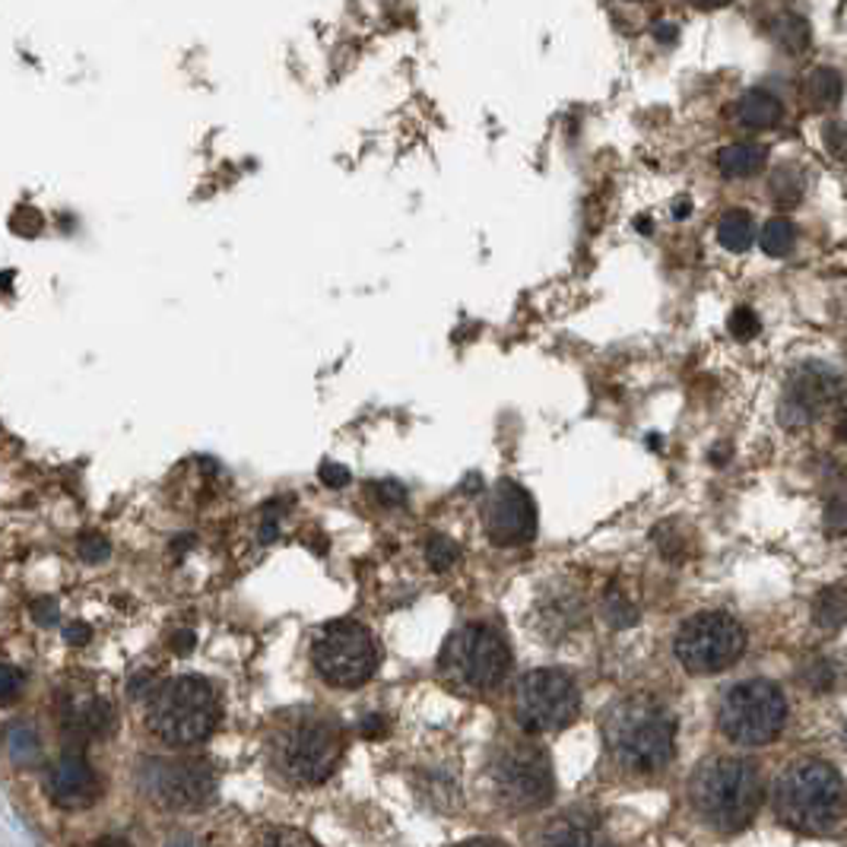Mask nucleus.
I'll list each match as a JSON object with an SVG mask.
<instances>
[{
  "mask_svg": "<svg viewBox=\"0 0 847 847\" xmlns=\"http://www.w3.org/2000/svg\"><path fill=\"white\" fill-rule=\"evenodd\" d=\"M460 847H508L505 842H495V838H477V842H467Z\"/></svg>",
  "mask_w": 847,
  "mask_h": 847,
  "instance_id": "nucleus-47",
  "label": "nucleus"
},
{
  "mask_svg": "<svg viewBox=\"0 0 847 847\" xmlns=\"http://www.w3.org/2000/svg\"><path fill=\"white\" fill-rule=\"evenodd\" d=\"M768 26H771V30H768L771 42H775L785 55H803V51L810 48V42H813V30H810L806 16H800V13H793V10L778 13Z\"/></svg>",
  "mask_w": 847,
  "mask_h": 847,
  "instance_id": "nucleus-20",
  "label": "nucleus"
},
{
  "mask_svg": "<svg viewBox=\"0 0 847 847\" xmlns=\"http://www.w3.org/2000/svg\"><path fill=\"white\" fill-rule=\"evenodd\" d=\"M321 480H324V485H331V489H343V485H350V470L340 467V463H324V467H321Z\"/></svg>",
  "mask_w": 847,
  "mask_h": 847,
  "instance_id": "nucleus-39",
  "label": "nucleus"
},
{
  "mask_svg": "<svg viewBox=\"0 0 847 847\" xmlns=\"http://www.w3.org/2000/svg\"><path fill=\"white\" fill-rule=\"evenodd\" d=\"M825 530L828 537H845L847 534V505L845 502H832L825 508Z\"/></svg>",
  "mask_w": 847,
  "mask_h": 847,
  "instance_id": "nucleus-36",
  "label": "nucleus"
},
{
  "mask_svg": "<svg viewBox=\"0 0 847 847\" xmlns=\"http://www.w3.org/2000/svg\"><path fill=\"white\" fill-rule=\"evenodd\" d=\"M693 810L718 832H740L762 806V778L753 762L714 756L701 762L689 781Z\"/></svg>",
  "mask_w": 847,
  "mask_h": 847,
  "instance_id": "nucleus-3",
  "label": "nucleus"
},
{
  "mask_svg": "<svg viewBox=\"0 0 847 847\" xmlns=\"http://www.w3.org/2000/svg\"><path fill=\"white\" fill-rule=\"evenodd\" d=\"M803 191H806V175H803V169H797V165H778L775 172H771V179H768V194L781 204V207H797V201L803 197Z\"/></svg>",
  "mask_w": 847,
  "mask_h": 847,
  "instance_id": "nucleus-25",
  "label": "nucleus"
},
{
  "mask_svg": "<svg viewBox=\"0 0 847 847\" xmlns=\"http://www.w3.org/2000/svg\"><path fill=\"white\" fill-rule=\"evenodd\" d=\"M775 813L787 828L813 838H832L847 825V787L835 765L797 758L775 781Z\"/></svg>",
  "mask_w": 847,
  "mask_h": 847,
  "instance_id": "nucleus-1",
  "label": "nucleus"
},
{
  "mask_svg": "<svg viewBox=\"0 0 847 847\" xmlns=\"http://www.w3.org/2000/svg\"><path fill=\"white\" fill-rule=\"evenodd\" d=\"M7 753L20 765L30 768L42 758V740L35 733V726L30 724H10L7 726Z\"/></svg>",
  "mask_w": 847,
  "mask_h": 847,
  "instance_id": "nucleus-27",
  "label": "nucleus"
},
{
  "mask_svg": "<svg viewBox=\"0 0 847 847\" xmlns=\"http://www.w3.org/2000/svg\"><path fill=\"white\" fill-rule=\"evenodd\" d=\"M654 38L666 45V42H673L676 38V23H669V20H661L657 26H654Z\"/></svg>",
  "mask_w": 847,
  "mask_h": 847,
  "instance_id": "nucleus-44",
  "label": "nucleus"
},
{
  "mask_svg": "<svg viewBox=\"0 0 847 847\" xmlns=\"http://www.w3.org/2000/svg\"><path fill=\"white\" fill-rule=\"evenodd\" d=\"M604 743L619 768L657 775L676 753V718L654 698H626L606 711Z\"/></svg>",
  "mask_w": 847,
  "mask_h": 847,
  "instance_id": "nucleus-2",
  "label": "nucleus"
},
{
  "mask_svg": "<svg viewBox=\"0 0 847 847\" xmlns=\"http://www.w3.org/2000/svg\"><path fill=\"white\" fill-rule=\"evenodd\" d=\"M806 99L819 112H832L845 99V80L835 67H813L806 77Z\"/></svg>",
  "mask_w": 847,
  "mask_h": 847,
  "instance_id": "nucleus-21",
  "label": "nucleus"
},
{
  "mask_svg": "<svg viewBox=\"0 0 847 847\" xmlns=\"http://www.w3.org/2000/svg\"><path fill=\"white\" fill-rule=\"evenodd\" d=\"M64 638H67L70 644H90L92 629L90 626H83V622H73V626L64 629Z\"/></svg>",
  "mask_w": 847,
  "mask_h": 847,
  "instance_id": "nucleus-42",
  "label": "nucleus"
},
{
  "mask_svg": "<svg viewBox=\"0 0 847 847\" xmlns=\"http://www.w3.org/2000/svg\"><path fill=\"white\" fill-rule=\"evenodd\" d=\"M48 793L64 810H87L99 800V793H102L99 775L92 771L87 753L80 746L70 743L61 758L55 762V768L48 775Z\"/></svg>",
  "mask_w": 847,
  "mask_h": 847,
  "instance_id": "nucleus-15",
  "label": "nucleus"
},
{
  "mask_svg": "<svg viewBox=\"0 0 847 847\" xmlns=\"http://www.w3.org/2000/svg\"><path fill=\"white\" fill-rule=\"evenodd\" d=\"M813 626L819 632H838L847 626V591L822 587L813 600Z\"/></svg>",
  "mask_w": 847,
  "mask_h": 847,
  "instance_id": "nucleus-22",
  "label": "nucleus"
},
{
  "mask_svg": "<svg viewBox=\"0 0 847 847\" xmlns=\"http://www.w3.org/2000/svg\"><path fill=\"white\" fill-rule=\"evenodd\" d=\"M718 724L726 740L740 746H765L781 736L787 724V698L768 679H749L726 689L718 708Z\"/></svg>",
  "mask_w": 847,
  "mask_h": 847,
  "instance_id": "nucleus-5",
  "label": "nucleus"
},
{
  "mask_svg": "<svg viewBox=\"0 0 847 847\" xmlns=\"http://www.w3.org/2000/svg\"><path fill=\"white\" fill-rule=\"evenodd\" d=\"M219 705L216 693L201 676H175L162 683L150 698L147 721L150 730L169 746H194L204 743L216 726Z\"/></svg>",
  "mask_w": 847,
  "mask_h": 847,
  "instance_id": "nucleus-4",
  "label": "nucleus"
},
{
  "mask_svg": "<svg viewBox=\"0 0 847 847\" xmlns=\"http://www.w3.org/2000/svg\"><path fill=\"white\" fill-rule=\"evenodd\" d=\"M758 244L768 257H787L797 244V226L787 219V216H771L765 226H762V236H758Z\"/></svg>",
  "mask_w": 847,
  "mask_h": 847,
  "instance_id": "nucleus-26",
  "label": "nucleus"
},
{
  "mask_svg": "<svg viewBox=\"0 0 847 847\" xmlns=\"http://www.w3.org/2000/svg\"><path fill=\"white\" fill-rule=\"evenodd\" d=\"M746 651V629L730 613H698L676 636V657L689 673L708 676L736 664Z\"/></svg>",
  "mask_w": 847,
  "mask_h": 847,
  "instance_id": "nucleus-9",
  "label": "nucleus"
},
{
  "mask_svg": "<svg viewBox=\"0 0 847 847\" xmlns=\"http://www.w3.org/2000/svg\"><path fill=\"white\" fill-rule=\"evenodd\" d=\"M785 118V102L775 92L753 87L733 102V122L746 130H768Z\"/></svg>",
  "mask_w": 847,
  "mask_h": 847,
  "instance_id": "nucleus-16",
  "label": "nucleus"
},
{
  "mask_svg": "<svg viewBox=\"0 0 847 847\" xmlns=\"http://www.w3.org/2000/svg\"><path fill=\"white\" fill-rule=\"evenodd\" d=\"M546 847H609V842L597 819L569 813L556 819V825L546 832Z\"/></svg>",
  "mask_w": 847,
  "mask_h": 847,
  "instance_id": "nucleus-17",
  "label": "nucleus"
},
{
  "mask_svg": "<svg viewBox=\"0 0 847 847\" xmlns=\"http://www.w3.org/2000/svg\"><path fill=\"white\" fill-rule=\"evenodd\" d=\"M311 664L321 673L324 683L336 689H356L365 686L378 669V648L371 632L359 622H333L311 648Z\"/></svg>",
  "mask_w": 847,
  "mask_h": 847,
  "instance_id": "nucleus-7",
  "label": "nucleus"
},
{
  "mask_svg": "<svg viewBox=\"0 0 847 847\" xmlns=\"http://www.w3.org/2000/svg\"><path fill=\"white\" fill-rule=\"evenodd\" d=\"M492 785L499 800L515 813L540 810L552 800L556 790L549 756L530 743H515L499 753L492 762Z\"/></svg>",
  "mask_w": 847,
  "mask_h": 847,
  "instance_id": "nucleus-10",
  "label": "nucleus"
},
{
  "mask_svg": "<svg viewBox=\"0 0 847 847\" xmlns=\"http://www.w3.org/2000/svg\"><path fill=\"white\" fill-rule=\"evenodd\" d=\"M371 492H375V499H378L385 508H400V505H407V489L400 483H393V480L375 483L371 485Z\"/></svg>",
  "mask_w": 847,
  "mask_h": 847,
  "instance_id": "nucleus-35",
  "label": "nucleus"
},
{
  "mask_svg": "<svg viewBox=\"0 0 847 847\" xmlns=\"http://www.w3.org/2000/svg\"><path fill=\"white\" fill-rule=\"evenodd\" d=\"M457 559H460V549H457L455 540H448V537H432L428 546H425V562H428L432 572H448V569H455Z\"/></svg>",
  "mask_w": 847,
  "mask_h": 847,
  "instance_id": "nucleus-30",
  "label": "nucleus"
},
{
  "mask_svg": "<svg viewBox=\"0 0 847 847\" xmlns=\"http://www.w3.org/2000/svg\"><path fill=\"white\" fill-rule=\"evenodd\" d=\"M169 847H204L197 838H187V835H179V838H172Z\"/></svg>",
  "mask_w": 847,
  "mask_h": 847,
  "instance_id": "nucleus-46",
  "label": "nucleus"
},
{
  "mask_svg": "<svg viewBox=\"0 0 847 847\" xmlns=\"http://www.w3.org/2000/svg\"><path fill=\"white\" fill-rule=\"evenodd\" d=\"M581 696L565 669H530L515 689V714L530 733H556L577 718Z\"/></svg>",
  "mask_w": 847,
  "mask_h": 847,
  "instance_id": "nucleus-8",
  "label": "nucleus"
},
{
  "mask_svg": "<svg viewBox=\"0 0 847 847\" xmlns=\"http://www.w3.org/2000/svg\"><path fill=\"white\" fill-rule=\"evenodd\" d=\"M77 552H80L83 562H102L108 556V540L102 534H83L77 540Z\"/></svg>",
  "mask_w": 847,
  "mask_h": 847,
  "instance_id": "nucleus-34",
  "label": "nucleus"
},
{
  "mask_svg": "<svg viewBox=\"0 0 847 847\" xmlns=\"http://www.w3.org/2000/svg\"><path fill=\"white\" fill-rule=\"evenodd\" d=\"M845 397V378L822 363L800 365L787 381L785 400H781V423L787 428H803L816 423L828 410H835Z\"/></svg>",
  "mask_w": 847,
  "mask_h": 847,
  "instance_id": "nucleus-13",
  "label": "nucleus"
},
{
  "mask_svg": "<svg viewBox=\"0 0 847 847\" xmlns=\"http://www.w3.org/2000/svg\"><path fill=\"white\" fill-rule=\"evenodd\" d=\"M381 733H385V721H381L378 714L365 718V721H363V736H368V740H375V736H381Z\"/></svg>",
  "mask_w": 847,
  "mask_h": 847,
  "instance_id": "nucleus-43",
  "label": "nucleus"
},
{
  "mask_svg": "<svg viewBox=\"0 0 847 847\" xmlns=\"http://www.w3.org/2000/svg\"><path fill=\"white\" fill-rule=\"evenodd\" d=\"M822 144L825 150L832 152L838 162H847V124L845 122H828L822 127Z\"/></svg>",
  "mask_w": 847,
  "mask_h": 847,
  "instance_id": "nucleus-32",
  "label": "nucleus"
},
{
  "mask_svg": "<svg viewBox=\"0 0 847 847\" xmlns=\"http://www.w3.org/2000/svg\"><path fill=\"white\" fill-rule=\"evenodd\" d=\"M92 847H130L127 842H122V838H102V842H95Z\"/></svg>",
  "mask_w": 847,
  "mask_h": 847,
  "instance_id": "nucleus-48",
  "label": "nucleus"
},
{
  "mask_svg": "<svg viewBox=\"0 0 847 847\" xmlns=\"http://www.w3.org/2000/svg\"><path fill=\"white\" fill-rule=\"evenodd\" d=\"M838 435H842V438H845V442H847V416H845V420H842V423H838Z\"/></svg>",
  "mask_w": 847,
  "mask_h": 847,
  "instance_id": "nucleus-49",
  "label": "nucleus"
},
{
  "mask_svg": "<svg viewBox=\"0 0 847 847\" xmlns=\"http://www.w3.org/2000/svg\"><path fill=\"white\" fill-rule=\"evenodd\" d=\"M23 693V673L16 666L0 664V705H13Z\"/></svg>",
  "mask_w": 847,
  "mask_h": 847,
  "instance_id": "nucleus-33",
  "label": "nucleus"
},
{
  "mask_svg": "<svg viewBox=\"0 0 847 847\" xmlns=\"http://www.w3.org/2000/svg\"><path fill=\"white\" fill-rule=\"evenodd\" d=\"M485 534L502 549L530 543L537 537V505L515 480H499L485 502Z\"/></svg>",
  "mask_w": 847,
  "mask_h": 847,
  "instance_id": "nucleus-14",
  "label": "nucleus"
},
{
  "mask_svg": "<svg viewBox=\"0 0 847 847\" xmlns=\"http://www.w3.org/2000/svg\"><path fill=\"white\" fill-rule=\"evenodd\" d=\"M140 787L152 803L165 810H201L216 793V775L197 758H152L140 768Z\"/></svg>",
  "mask_w": 847,
  "mask_h": 847,
  "instance_id": "nucleus-12",
  "label": "nucleus"
},
{
  "mask_svg": "<svg viewBox=\"0 0 847 847\" xmlns=\"http://www.w3.org/2000/svg\"><path fill=\"white\" fill-rule=\"evenodd\" d=\"M669 530V527H666ZM657 537V546H661V552H664V559H679V552H683V540L669 530L666 537H661V534H654Z\"/></svg>",
  "mask_w": 847,
  "mask_h": 847,
  "instance_id": "nucleus-40",
  "label": "nucleus"
},
{
  "mask_svg": "<svg viewBox=\"0 0 847 847\" xmlns=\"http://www.w3.org/2000/svg\"><path fill=\"white\" fill-rule=\"evenodd\" d=\"M726 331L733 333L736 340H753V336H758V331H762V321H758V314L749 305H740V308L730 311Z\"/></svg>",
  "mask_w": 847,
  "mask_h": 847,
  "instance_id": "nucleus-31",
  "label": "nucleus"
},
{
  "mask_svg": "<svg viewBox=\"0 0 847 847\" xmlns=\"http://www.w3.org/2000/svg\"><path fill=\"white\" fill-rule=\"evenodd\" d=\"M800 679H803V686L810 689V693H816V696H828L835 686H838V666L832 664L828 657H810V661H803L800 666Z\"/></svg>",
  "mask_w": 847,
  "mask_h": 847,
  "instance_id": "nucleus-28",
  "label": "nucleus"
},
{
  "mask_svg": "<svg viewBox=\"0 0 847 847\" xmlns=\"http://www.w3.org/2000/svg\"><path fill=\"white\" fill-rule=\"evenodd\" d=\"M765 162H768V150L762 144H749V140L718 150V169L726 179H753L765 169Z\"/></svg>",
  "mask_w": 847,
  "mask_h": 847,
  "instance_id": "nucleus-19",
  "label": "nucleus"
},
{
  "mask_svg": "<svg viewBox=\"0 0 847 847\" xmlns=\"http://www.w3.org/2000/svg\"><path fill=\"white\" fill-rule=\"evenodd\" d=\"M845 743H847V724H845Z\"/></svg>",
  "mask_w": 847,
  "mask_h": 847,
  "instance_id": "nucleus-50",
  "label": "nucleus"
},
{
  "mask_svg": "<svg viewBox=\"0 0 847 847\" xmlns=\"http://www.w3.org/2000/svg\"><path fill=\"white\" fill-rule=\"evenodd\" d=\"M540 609H543L540 622H543V632H549V636H565L572 626L584 619V606L575 594H562L556 600H546V604H540Z\"/></svg>",
  "mask_w": 847,
  "mask_h": 847,
  "instance_id": "nucleus-23",
  "label": "nucleus"
},
{
  "mask_svg": "<svg viewBox=\"0 0 847 847\" xmlns=\"http://www.w3.org/2000/svg\"><path fill=\"white\" fill-rule=\"evenodd\" d=\"M257 847H311L305 842L302 835H296V832H271L267 838H261Z\"/></svg>",
  "mask_w": 847,
  "mask_h": 847,
  "instance_id": "nucleus-38",
  "label": "nucleus"
},
{
  "mask_svg": "<svg viewBox=\"0 0 847 847\" xmlns=\"http://www.w3.org/2000/svg\"><path fill=\"white\" fill-rule=\"evenodd\" d=\"M343 753L340 730L331 721H299L276 740V765L296 785H321Z\"/></svg>",
  "mask_w": 847,
  "mask_h": 847,
  "instance_id": "nucleus-11",
  "label": "nucleus"
},
{
  "mask_svg": "<svg viewBox=\"0 0 847 847\" xmlns=\"http://www.w3.org/2000/svg\"><path fill=\"white\" fill-rule=\"evenodd\" d=\"M194 644H197V636H194L191 629H182V632H175V636H172V651H175V654H182V657L194 651Z\"/></svg>",
  "mask_w": 847,
  "mask_h": 847,
  "instance_id": "nucleus-41",
  "label": "nucleus"
},
{
  "mask_svg": "<svg viewBox=\"0 0 847 847\" xmlns=\"http://www.w3.org/2000/svg\"><path fill=\"white\" fill-rule=\"evenodd\" d=\"M693 7H698V10H718V7H724V3H730V0H689Z\"/></svg>",
  "mask_w": 847,
  "mask_h": 847,
  "instance_id": "nucleus-45",
  "label": "nucleus"
},
{
  "mask_svg": "<svg viewBox=\"0 0 847 847\" xmlns=\"http://www.w3.org/2000/svg\"><path fill=\"white\" fill-rule=\"evenodd\" d=\"M32 616L38 626H55L58 622V604L51 597H42V600H32Z\"/></svg>",
  "mask_w": 847,
  "mask_h": 847,
  "instance_id": "nucleus-37",
  "label": "nucleus"
},
{
  "mask_svg": "<svg viewBox=\"0 0 847 847\" xmlns=\"http://www.w3.org/2000/svg\"><path fill=\"white\" fill-rule=\"evenodd\" d=\"M64 721L70 730H77L80 736H102L115 724V711L108 701L87 696H70L64 708Z\"/></svg>",
  "mask_w": 847,
  "mask_h": 847,
  "instance_id": "nucleus-18",
  "label": "nucleus"
},
{
  "mask_svg": "<svg viewBox=\"0 0 847 847\" xmlns=\"http://www.w3.org/2000/svg\"><path fill=\"white\" fill-rule=\"evenodd\" d=\"M442 673L448 683L467 693H489L495 689L512 666V654L505 638L489 626H463L455 636L445 641L442 657H438Z\"/></svg>",
  "mask_w": 847,
  "mask_h": 847,
  "instance_id": "nucleus-6",
  "label": "nucleus"
},
{
  "mask_svg": "<svg viewBox=\"0 0 847 847\" xmlns=\"http://www.w3.org/2000/svg\"><path fill=\"white\" fill-rule=\"evenodd\" d=\"M604 619L613 629H632L638 622V606L629 600L626 591L609 587L604 597Z\"/></svg>",
  "mask_w": 847,
  "mask_h": 847,
  "instance_id": "nucleus-29",
  "label": "nucleus"
},
{
  "mask_svg": "<svg viewBox=\"0 0 847 847\" xmlns=\"http://www.w3.org/2000/svg\"><path fill=\"white\" fill-rule=\"evenodd\" d=\"M718 242L724 244L726 251H733V254L746 251L749 244L756 242L753 216L746 210H726L724 216L718 219Z\"/></svg>",
  "mask_w": 847,
  "mask_h": 847,
  "instance_id": "nucleus-24",
  "label": "nucleus"
}]
</instances>
